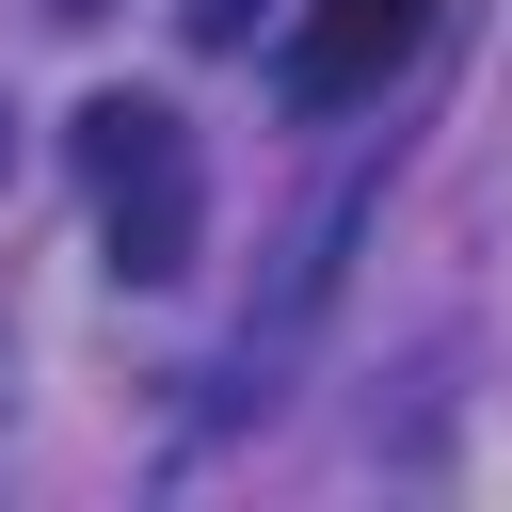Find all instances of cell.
I'll return each instance as SVG.
<instances>
[{
	"instance_id": "cell-1",
	"label": "cell",
	"mask_w": 512,
	"mask_h": 512,
	"mask_svg": "<svg viewBox=\"0 0 512 512\" xmlns=\"http://www.w3.org/2000/svg\"><path fill=\"white\" fill-rule=\"evenodd\" d=\"M80 176H96V240H112V288H176L208 256V176H192V128L176 96H80Z\"/></svg>"
},
{
	"instance_id": "cell-2",
	"label": "cell",
	"mask_w": 512,
	"mask_h": 512,
	"mask_svg": "<svg viewBox=\"0 0 512 512\" xmlns=\"http://www.w3.org/2000/svg\"><path fill=\"white\" fill-rule=\"evenodd\" d=\"M416 32H432V0H304V32H288V112H368L400 64H416Z\"/></svg>"
}]
</instances>
